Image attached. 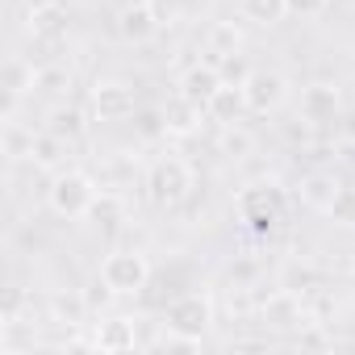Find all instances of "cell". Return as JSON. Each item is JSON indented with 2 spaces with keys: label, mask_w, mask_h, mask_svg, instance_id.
<instances>
[{
  "label": "cell",
  "mask_w": 355,
  "mask_h": 355,
  "mask_svg": "<svg viewBox=\"0 0 355 355\" xmlns=\"http://www.w3.org/2000/svg\"><path fill=\"white\" fill-rule=\"evenodd\" d=\"M193 193V163L180 155H163L146 171V201L155 209H175Z\"/></svg>",
  "instance_id": "6da1fadb"
},
{
  "label": "cell",
  "mask_w": 355,
  "mask_h": 355,
  "mask_svg": "<svg viewBox=\"0 0 355 355\" xmlns=\"http://www.w3.org/2000/svg\"><path fill=\"white\" fill-rule=\"evenodd\" d=\"M96 193H101V189H96V180H92L88 171L63 167V171H55V180H51V189H46V201H51V209H55L59 218L80 222V218H88Z\"/></svg>",
  "instance_id": "7a4b0ae2"
},
{
  "label": "cell",
  "mask_w": 355,
  "mask_h": 355,
  "mask_svg": "<svg viewBox=\"0 0 355 355\" xmlns=\"http://www.w3.org/2000/svg\"><path fill=\"white\" fill-rule=\"evenodd\" d=\"M234 209H239V222H243L251 234H272L276 222L284 218V193H280V184H272V180H255V184H247V189L239 193Z\"/></svg>",
  "instance_id": "3957f363"
},
{
  "label": "cell",
  "mask_w": 355,
  "mask_h": 355,
  "mask_svg": "<svg viewBox=\"0 0 355 355\" xmlns=\"http://www.w3.org/2000/svg\"><path fill=\"white\" fill-rule=\"evenodd\" d=\"M96 276L113 288V297H138L150 284V259L138 247H121V251H109L101 259Z\"/></svg>",
  "instance_id": "277c9868"
},
{
  "label": "cell",
  "mask_w": 355,
  "mask_h": 355,
  "mask_svg": "<svg viewBox=\"0 0 355 355\" xmlns=\"http://www.w3.org/2000/svg\"><path fill=\"white\" fill-rule=\"evenodd\" d=\"M163 326H175L184 334H205L214 326V297L209 293H180L163 305Z\"/></svg>",
  "instance_id": "5b68a950"
},
{
  "label": "cell",
  "mask_w": 355,
  "mask_h": 355,
  "mask_svg": "<svg viewBox=\"0 0 355 355\" xmlns=\"http://www.w3.org/2000/svg\"><path fill=\"white\" fill-rule=\"evenodd\" d=\"M88 109L96 121H125L138 113V96H134V84L125 80H96L92 84V96H88Z\"/></svg>",
  "instance_id": "8992f818"
},
{
  "label": "cell",
  "mask_w": 355,
  "mask_h": 355,
  "mask_svg": "<svg viewBox=\"0 0 355 355\" xmlns=\"http://www.w3.org/2000/svg\"><path fill=\"white\" fill-rule=\"evenodd\" d=\"M243 92H247V109H251V113H272V109H280L284 96H288V76L276 71V67H251Z\"/></svg>",
  "instance_id": "52a82bcc"
},
{
  "label": "cell",
  "mask_w": 355,
  "mask_h": 355,
  "mask_svg": "<svg viewBox=\"0 0 355 355\" xmlns=\"http://www.w3.org/2000/svg\"><path fill=\"white\" fill-rule=\"evenodd\" d=\"M117 38L130 46H142L159 34V13H155V0H125L117 9Z\"/></svg>",
  "instance_id": "ba28073f"
},
{
  "label": "cell",
  "mask_w": 355,
  "mask_h": 355,
  "mask_svg": "<svg viewBox=\"0 0 355 355\" xmlns=\"http://www.w3.org/2000/svg\"><path fill=\"white\" fill-rule=\"evenodd\" d=\"M297 113H301L305 121H313L318 130L330 125V121L343 113V92H338V84H330V80L305 84V88H301V101H297Z\"/></svg>",
  "instance_id": "9c48e42d"
},
{
  "label": "cell",
  "mask_w": 355,
  "mask_h": 355,
  "mask_svg": "<svg viewBox=\"0 0 355 355\" xmlns=\"http://www.w3.org/2000/svg\"><path fill=\"white\" fill-rule=\"evenodd\" d=\"M159 109H163V121H167V138H189V134H197L201 130V117H205V105L189 101L184 92L167 96Z\"/></svg>",
  "instance_id": "30bf717a"
},
{
  "label": "cell",
  "mask_w": 355,
  "mask_h": 355,
  "mask_svg": "<svg viewBox=\"0 0 355 355\" xmlns=\"http://www.w3.org/2000/svg\"><path fill=\"white\" fill-rule=\"evenodd\" d=\"M226 80H222V67L218 63H193L180 80H175V92H184L189 101H197V105H209V96L222 88Z\"/></svg>",
  "instance_id": "8fae6325"
},
{
  "label": "cell",
  "mask_w": 355,
  "mask_h": 355,
  "mask_svg": "<svg viewBox=\"0 0 355 355\" xmlns=\"http://www.w3.org/2000/svg\"><path fill=\"white\" fill-rule=\"evenodd\" d=\"M30 92H38V67H34V59H26V55H9V63H5V96H9V113L21 105V96H30Z\"/></svg>",
  "instance_id": "7c38bea8"
},
{
  "label": "cell",
  "mask_w": 355,
  "mask_h": 355,
  "mask_svg": "<svg viewBox=\"0 0 355 355\" xmlns=\"http://www.w3.org/2000/svg\"><path fill=\"white\" fill-rule=\"evenodd\" d=\"M243 113H251L243 84H222V88L209 96V105H205V117L218 121V125H234V121H243Z\"/></svg>",
  "instance_id": "4fadbf2b"
},
{
  "label": "cell",
  "mask_w": 355,
  "mask_h": 355,
  "mask_svg": "<svg viewBox=\"0 0 355 355\" xmlns=\"http://www.w3.org/2000/svg\"><path fill=\"white\" fill-rule=\"evenodd\" d=\"M138 334H134V318H105L92 334L96 351H134Z\"/></svg>",
  "instance_id": "5bb4252c"
},
{
  "label": "cell",
  "mask_w": 355,
  "mask_h": 355,
  "mask_svg": "<svg viewBox=\"0 0 355 355\" xmlns=\"http://www.w3.org/2000/svg\"><path fill=\"white\" fill-rule=\"evenodd\" d=\"M67 138H59L55 130H38L34 138V150H30V163L42 167V171H63V159H67Z\"/></svg>",
  "instance_id": "9a60e30c"
},
{
  "label": "cell",
  "mask_w": 355,
  "mask_h": 355,
  "mask_svg": "<svg viewBox=\"0 0 355 355\" xmlns=\"http://www.w3.org/2000/svg\"><path fill=\"white\" fill-rule=\"evenodd\" d=\"M88 222L101 230V234H117L125 226V201L117 193H96L92 209H88Z\"/></svg>",
  "instance_id": "2e32d148"
},
{
  "label": "cell",
  "mask_w": 355,
  "mask_h": 355,
  "mask_svg": "<svg viewBox=\"0 0 355 355\" xmlns=\"http://www.w3.org/2000/svg\"><path fill=\"white\" fill-rule=\"evenodd\" d=\"M280 288H288L297 297H313L318 293V268L309 259H288L280 268Z\"/></svg>",
  "instance_id": "e0dca14e"
},
{
  "label": "cell",
  "mask_w": 355,
  "mask_h": 355,
  "mask_svg": "<svg viewBox=\"0 0 355 355\" xmlns=\"http://www.w3.org/2000/svg\"><path fill=\"white\" fill-rule=\"evenodd\" d=\"M30 34L34 38H46V42L67 38V9H63V0H59V5H51V9L30 13Z\"/></svg>",
  "instance_id": "ac0fdd59"
},
{
  "label": "cell",
  "mask_w": 355,
  "mask_h": 355,
  "mask_svg": "<svg viewBox=\"0 0 355 355\" xmlns=\"http://www.w3.org/2000/svg\"><path fill=\"white\" fill-rule=\"evenodd\" d=\"M205 46H209V55L222 63V59H230V55L243 51V30H239L234 21H214L209 34H205Z\"/></svg>",
  "instance_id": "d6986e66"
},
{
  "label": "cell",
  "mask_w": 355,
  "mask_h": 355,
  "mask_svg": "<svg viewBox=\"0 0 355 355\" xmlns=\"http://www.w3.org/2000/svg\"><path fill=\"white\" fill-rule=\"evenodd\" d=\"M46 130H55L59 138L76 142V138H84V130H88V113H84L80 105H55V109H51Z\"/></svg>",
  "instance_id": "ffe728a7"
},
{
  "label": "cell",
  "mask_w": 355,
  "mask_h": 355,
  "mask_svg": "<svg viewBox=\"0 0 355 355\" xmlns=\"http://www.w3.org/2000/svg\"><path fill=\"white\" fill-rule=\"evenodd\" d=\"M239 13L255 26H280L288 17V0H239Z\"/></svg>",
  "instance_id": "44dd1931"
},
{
  "label": "cell",
  "mask_w": 355,
  "mask_h": 355,
  "mask_svg": "<svg viewBox=\"0 0 355 355\" xmlns=\"http://www.w3.org/2000/svg\"><path fill=\"white\" fill-rule=\"evenodd\" d=\"M218 150H222L226 159H234V163H243V159H251V150H255V134H251V130H243L239 121H234V125H222V138H218Z\"/></svg>",
  "instance_id": "7402d4cb"
},
{
  "label": "cell",
  "mask_w": 355,
  "mask_h": 355,
  "mask_svg": "<svg viewBox=\"0 0 355 355\" xmlns=\"http://www.w3.org/2000/svg\"><path fill=\"white\" fill-rule=\"evenodd\" d=\"M334 193H338V180H334V175H326V171H313L309 180L301 184V201L313 205V209H322V214H326V205L334 201Z\"/></svg>",
  "instance_id": "603a6c76"
},
{
  "label": "cell",
  "mask_w": 355,
  "mask_h": 355,
  "mask_svg": "<svg viewBox=\"0 0 355 355\" xmlns=\"http://www.w3.org/2000/svg\"><path fill=\"white\" fill-rule=\"evenodd\" d=\"M34 138H38V134H34L30 125H21L13 113L5 117V155H9V159H30V150H34Z\"/></svg>",
  "instance_id": "cb8c5ba5"
},
{
  "label": "cell",
  "mask_w": 355,
  "mask_h": 355,
  "mask_svg": "<svg viewBox=\"0 0 355 355\" xmlns=\"http://www.w3.org/2000/svg\"><path fill=\"white\" fill-rule=\"evenodd\" d=\"M51 309H55V322H63V326H80L84 313H88L92 305H88L84 293H59V297L51 301Z\"/></svg>",
  "instance_id": "d4e9b609"
},
{
  "label": "cell",
  "mask_w": 355,
  "mask_h": 355,
  "mask_svg": "<svg viewBox=\"0 0 355 355\" xmlns=\"http://www.w3.org/2000/svg\"><path fill=\"white\" fill-rule=\"evenodd\" d=\"M326 218L334 226H355V184H338L334 201L326 205Z\"/></svg>",
  "instance_id": "484cf974"
},
{
  "label": "cell",
  "mask_w": 355,
  "mask_h": 355,
  "mask_svg": "<svg viewBox=\"0 0 355 355\" xmlns=\"http://www.w3.org/2000/svg\"><path fill=\"white\" fill-rule=\"evenodd\" d=\"M155 351H201V334H184L175 326H163L155 338H150Z\"/></svg>",
  "instance_id": "4316f807"
},
{
  "label": "cell",
  "mask_w": 355,
  "mask_h": 355,
  "mask_svg": "<svg viewBox=\"0 0 355 355\" xmlns=\"http://www.w3.org/2000/svg\"><path fill=\"white\" fill-rule=\"evenodd\" d=\"M71 88V71L63 67V63H46V67H38V92H46V96H63Z\"/></svg>",
  "instance_id": "83f0119b"
},
{
  "label": "cell",
  "mask_w": 355,
  "mask_h": 355,
  "mask_svg": "<svg viewBox=\"0 0 355 355\" xmlns=\"http://www.w3.org/2000/svg\"><path fill=\"white\" fill-rule=\"evenodd\" d=\"M134 134H138L142 142L167 138V121H163V109H142V113H134Z\"/></svg>",
  "instance_id": "f1b7e54d"
},
{
  "label": "cell",
  "mask_w": 355,
  "mask_h": 355,
  "mask_svg": "<svg viewBox=\"0 0 355 355\" xmlns=\"http://www.w3.org/2000/svg\"><path fill=\"white\" fill-rule=\"evenodd\" d=\"M226 276H230V284H234L239 293H247V288H255V280H259V263H255V259H234V263L226 268Z\"/></svg>",
  "instance_id": "f546056e"
},
{
  "label": "cell",
  "mask_w": 355,
  "mask_h": 355,
  "mask_svg": "<svg viewBox=\"0 0 355 355\" xmlns=\"http://www.w3.org/2000/svg\"><path fill=\"white\" fill-rule=\"evenodd\" d=\"M218 67H222V80H226V84H247V76H251V67L243 63V55H230V59H222Z\"/></svg>",
  "instance_id": "4dcf8cb0"
},
{
  "label": "cell",
  "mask_w": 355,
  "mask_h": 355,
  "mask_svg": "<svg viewBox=\"0 0 355 355\" xmlns=\"http://www.w3.org/2000/svg\"><path fill=\"white\" fill-rule=\"evenodd\" d=\"M330 9V0H288V13L297 17H322Z\"/></svg>",
  "instance_id": "1f68e13d"
},
{
  "label": "cell",
  "mask_w": 355,
  "mask_h": 355,
  "mask_svg": "<svg viewBox=\"0 0 355 355\" xmlns=\"http://www.w3.org/2000/svg\"><path fill=\"white\" fill-rule=\"evenodd\" d=\"M30 5V13H38V9H51V5H59V0H26Z\"/></svg>",
  "instance_id": "d6a6232c"
},
{
  "label": "cell",
  "mask_w": 355,
  "mask_h": 355,
  "mask_svg": "<svg viewBox=\"0 0 355 355\" xmlns=\"http://www.w3.org/2000/svg\"><path fill=\"white\" fill-rule=\"evenodd\" d=\"M351 272H355V255H351Z\"/></svg>",
  "instance_id": "836d02e7"
}]
</instances>
